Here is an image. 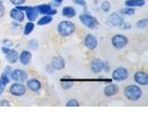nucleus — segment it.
<instances>
[{
    "label": "nucleus",
    "mask_w": 148,
    "mask_h": 139,
    "mask_svg": "<svg viewBox=\"0 0 148 139\" xmlns=\"http://www.w3.org/2000/svg\"><path fill=\"white\" fill-rule=\"evenodd\" d=\"M124 94L129 100L136 101L141 98L142 90L137 85H129L124 89Z\"/></svg>",
    "instance_id": "obj_1"
},
{
    "label": "nucleus",
    "mask_w": 148,
    "mask_h": 139,
    "mask_svg": "<svg viewBox=\"0 0 148 139\" xmlns=\"http://www.w3.org/2000/svg\"><path fill=\"white\" fill-rule=\"evenodd\" d=\"M75 31V25L71 21H61L58 25V32L62 36H69Z\"/></svg>",
    "instance_id": "obj_2"
},
{
    "label": "nucleus",
    "mask_w": 148,
    "mask_h": 139,
    "mask_svg": "<svg viewBox=\"0 0 148 139\" xmlns=\"http://www.w3.org/2000/svg\"><path fill=\"white\" fill-rule=\"evenodd\" d=\"M80 21L83 25L90 28V29H94L98 24V21H97L96 19L91 15H88V14H82V15H81Z\"/></svg>",
    "instance_id": "obj_3"
},
{
    "label": "nucleus",
    "mask_w": 148,
    "mask_h": 139,
    "mask_svg": "<svg viewBox=\"0 0 148 139\" xmlns=\"http://www.w3.org/2000/svg\"><path fill=\"white\" fill-rule=\"evenodd\" d=\"M128 44V38L126 36L122 34H117L113 36L112 38V45L115 48L117 49H121L127 45Z\"/></svg>",
    "instance_id": "obj_4"
},
{
    "label": "nucleus",
    "mask_w": 148,
    "mask_h": 139,
    "mask_svg": "<svg viewBox=\"0 0 148 139\" xmlns=\"http://www.w3.org/2000/svg\"><path fill=\"white\" fill-rule=\"evenodd\" d=\"M2 51L6 54V58L9 63H15L18 58V54L17 51L8 48V46L2 47Z\"/></svg>",
    "instance_id": "obj_5"
},
{
    "label": "nucleus",
    "mask_w": 148,
    "mask_h": 139,
    "mask_svg": "<svg viewBox=\"0 0 148 139\" xmlns=\"http://www.w3.org/2000/svg\"><path fill=\"white\" fill-rule=\"evenodd\" d=\"M9 92L12 96H23L26 93V87L22 85V83H13V85L9 87Z\"/></svg>",
    "instance_id": "obj_6"
},
{
    "label": "nucleus",
    "mask_w": 148,
    "mask_h": 139,
    "mask_svg": "<svg viewBox=\"0 0 148 139\" xmlns=\"http://www.w3.org/2000/svg\"><path fill=\"white\" fill-rule=\"evenodd\" d=\"M113 79L116 81H123L126 80L129 76V72L125 68H118L116 69L112 73Z\"/></svg>",
    "instance_id": "obj_7"
},
{
    "label": "nucleus",
    "mask_w": 148,
    "mask_h": 139,
    "mask_svg": "<svg viewBox=\"0 0 148 139\" xmlns=\"http://www.w3.org/2000/svg\"><path fill=\"white\" fill-rule=\"evenodd\" d=\"M37 11H39L41 14L43 15H49V16H52L55 15L57 13V10L54 8H52V7L50 5L47 4H44V5H39V6L36 7Z\"/></svg>",
    "instance_id": "obj_8"
},
{
    "label": "nucleus",
    "mask_w": 148,
    "mask_h": 139,
    "mask_svg": "<svg viewBox=\"0 0 148 139\" xmlns=\"http://www.w3.org/2000/svg\"><path fill=\"white\" fill-rule=\"evenodd\" d=\"M10 76L14 81L24 82L28 77V74L25 71H22V70H15V71L11 72Z\"/></svg>",
    "instance_id": "obj_9"
},
{
    "label": "nucleus",
    "mask_w": 148,
    "mask_h": 139,
    "mask_svg": "<svg viewBox=\"0 0 148 139\" xmlns=\"http://www.w3.org/2000/svg\"><path fill=\"white\" fill-rule=\"evenodd\" d=\"M84 45L87 48L91 50L95 49L97 46V39L94 34H87L84 39Z\"/></svg>",
    "instance_id": "obj_10"
},
{
    "label": "nucleus",
    "mask_w": 148,
    "mask_h": 139,
    "mask_svg": "<svg viewBox=\"0 0 148 139\" xmlns=\"http://www.w3.org/2000/svg\"><path fill=\"white\" fill-rule=\"evenodd\" d=\"M18 9H21V10H22V9H26L27 12V18L28 20L31 21H35L37 19V16H38V11H37L36 8H28V7H18Z\"/></svg>",
    "instance_id": "obj_11"
},
{
    "label": "nucleus",
    "mask_w": 148,
    "mask_h": 139,
    "mask_svg": "<svg viewBox=\"0 0 148 139\" xmlns=\"http://www.w3.org/2000/svg\"><path fill=\"white\" fill-rule=\"evenodd\" d=\"M91 69H92V72L98 73L105 69V62L102 61V60L99 58L94 59L91 63Z\"/></svg>",
    "instance_id": "obj_12"
},
{
    "label": "nucleus",
    "mask_w": 148,
    "mask_h": 139,
    "mask_svg": "<svg viewBox=\"0 0 148 139\" xmlns=\"http://www.w3.org/2000/svg\"><path fill=\"white\" fill-rule=\"evenodd\" d=\"M134 80L141 85H146L148 83V75L143 72H137L134 74Z\"/></svg>",
    "instance_id": "obj_13"
},
{
    "label": "nucleus",
    "mask_w": 148,
    "mask_h": 139,
    "mask_svg": "<svg viewBox=\"0 0 148 139\" xmlns=\"http://www.w3.org/2000/svg\"><path fill=\"white\" fill-rule=\"evenodd\" d=\"M51 67L54 70H62L65 68V60L61 57H55L51 61Z\"/></svg>",
    "instance_id": "obj_14"
},
{
    "label": "nucleus",
    "mask_w": 148,
    "mask_h": 139,
    "mask_svg": "<svg viewBox=\"0 0 148 139\" xmlns=\"http://www.w3.org/2000/svg\"><path fill=\"white\" fill-rule=\"evenodd\" d=\"M123 21V19L120 17L118 13L111 14V16L108 19V23L112 26H119V24Z\"/></svg>",
    "instance_id": "obj_15"
},
{
    "label": "nucleus",
    "mask_w": 148,
    "mask_h": 139,
    "mask_svg": "<svg viewBox=\"0 0 148 139\" xmlns=\"http://www.w3.org/2000/svg\"><path fill=\"white\" fill-rule=\"evenodd\" d=\"M10 17L17 21H22L24 20V14H23L22 10L17 8H13L10 11Z\"/></svg>",
    "instance_id": "obj_16"
},
{
    "label": "nucleus",
    "mask_w": 148,
    "mask_h": 139,
    "mask_svg": "<svg viewBox=\"0 0 148 139\" xmlns=\"http://www.w3.org/2000/svg\"><path fill=\"white\" fill-rule=\"evenodd\" d=\"M27 86L31 91L37 92L41 89L42 85H41V83L38 80H36V79H31V80L27 82Z\"/></svg>",
    "instance_id": "obj_17"
},
{
    "label": "nucleus",
    "mask_w": 148,
    "mask_h": 139,
    "mask_svg": "<svg viewBox=\"0 0 148 139\" xmlns=\"http://www.w3.org/2000/svg\"><path fill=\"white\" fill-rule=\"evenodd\" d=\"M119 92V86L117 85H108L105 88V95L108 96H112Z\"/></svg>",
    "instance_id": "obj_18"
},
{
    "label": "nucleus",
    "mask_w": 148,
    "mask_h": 139,
    "mask_svg": "<svg viewBox=\"0 0 148 139\" xmlns=\"http://www.w3.org/2000/svg\"><path fill=\"white\" fill-rule=\"evenodd\" d=\"M8 76L9 75H8L6 72H3L1 77H0V96L3 94V91L5 88H6V85L9 83Z\"/></svg>",
    "instance_id": "obj_19"
},
{
    "label": "nucleus",
    "mask_w": 148,
    "mask_h": 139,
    "mask_svg": "<svg viewBox=\"0 0 148 139\" xmlns=\"http://www.w3.org/2000/svg\"><path fill=\"white\" fill-rule=\"evenodd\" d=\"M20 59H21V62L23 65H28L30 63L31 59H32V54L29 52V51H22L21 53L20 56Z\"/></svg>",
    "instance_id": "obj_20"
},
{
    "label": "nucleus",
    "mask_w": 148,
    "mask_h": 139,
    "mask_svg": "<svg viewBox=\"0 0 148 139\" xmlns=\"http://www.w3.org/2000/svg\"><path fill=\"white\" fill-rule=\"evenodd\" d=\"M125 6L133 8V7H143L145 4V0H126L124 2Z\"/></svg>",
    "instance_id": "obj_21"
},
{
    "label": "nucleus",
    "mask_w": 148,
    "mask_h": 139,
    "mask_svg": "<svg viewBox=\"0 0 148 139\" xmlns=\"http://www.w3.org/2000/svg\"><path fill=\"white\" fill-rule=\"evenodd\" d=\"M62 14L67 18H72L76 15V11L72 7H65L62 9Z\"/></svg>",
    "instance_id": "obj_22"
},
{
    "label": "nucleus",
    "mask_w": 148,
    "mask_h": 139,
    "mask_svg": "<svg viewBox=\"0 0 148 139\" xmlns=\"http://www.w3.org/2000/svg\"><path fill=\"white\" fill-rule=\"evenodd\" d=\"M53 18L49 16V15H45L44 17H42L40 20L38 21V22H37V24L40 25V26H43V25H46L48 24V23H50L51 21H52Z\"/></svg>",
    "instance_id": "obj_23"
},
{
    "label": "nucleus",
    "mask_w": 148,
    "mask_h": 139,
    "mask_svg": "<svg viewBox=\"0 0 148 139\" xmlns=\"http://www.w3.org/2000/svg\"><path fill=\"white\" fill-rule=\"evenodd\" d=\"M61 85H62L63 89H69V88L72 87L73 83L71 82V80L65 78V79H62V80H61Z\"/></svg>",
    "instance_id": "obj_24"
},
{
    "label": "nucleus",
    "mask_w": 148,
    "mask_h": 139,
    "mask_svg": "<svg viewBox=\"0 0 148 139\" xmlns=\"http://www.w3.org/2000/svg\"><path fill=\"white\" fill-rule=\"evenodd\" d=\"M34 23H32V21L28 22L27 24L25 25V27H24V34H26V35L30 34L31 32L34 31Z\"/></svg>",
    "instance_id": "obj_25"
},
{
    "label": "nucleus",
    "mask_w": 148,
    "mask_h": 139,
    "mask_svg": "<svg viewBox=\"0 0 148 139\" xmlns=\"http://www.w3.org/2000/svg\"><path fill=\"white\" fill-rule=\"evenodd\" d=\"M147 24H148L147 19H143V20L137 21L136 26H137V28H139V29H143V28H146Z\"/></svg>",
    "instance_id": "obj_26"
},
{
    "label": "nucleus",
    "mask_w": 148,
    "mask_h": 139,
    "mask_svg": "<svg viewBox=\"0 0 148 139\" xmlns=\"http://www.w3.org/2000/svg\"><path fill=\"white\" fill-rule=\"evenodd\" d=\"M28 45H29V48H31L32 50H35V49H37V47H38V43H37L36 40L32 39L29 42Z\"/></svg>",
    "instance_id": "obj_27"
},
{
    "label": "nucleus",
    "mask_w": 148,
    "mask_h": 139,
    "mask_svg": "<svg viewBox=\"0 0 148 139\" xmlns=\"http://www.w3.org/2000/svg\"><path fill=\"white\" fill-rule=\"evenodd\" d=\"M121 13L123 14H126V15H133L135 13V10L132 8H124L121 10Z\"/></svg>",
    "instance_id": "obj_28"
},
{
    "label": "nucleus",
    "mask_w": 148,
    "mask_h": 139,
    "mask_svg": "<svg viewBox=\"0 0 148 139\" xmlns=\"http://www.w3.org/2000/svg\"><path fill=\"white\" fill-rule=\"evenodd\" d=\"M66 106H68V107H79L80 104H79V102L76 99H71L66 103Z\"/></svg>",
    "instance_id": "obj_29"
},
{
    "label": "nucleus",
    "mask_w": 148,
    "mask_h": 139,
    "mask_svg": "<svg viewBox=\"0 0 148 139\" xmlns=\"http://www.w3.org/2000/svg\"><path fill=\"white\" fill-rule=\"evenodd\" d=\"M102 9H103L105 12L109 11V9H110V4H109L108 1L103 2V4H102Z\"/></svg>",
    "instance_id": "obj_30"
},
{
    "label": "nucleus",
    "mask_w": 148,
    "mask_h": 139,
    "mask_svg": "<svg viewBox=\"0 0 148 139\" xmlns=\"http://www.w3.org/2000/svg\"><path fill=\"white\" fill-rule=\"evenodd\" d=\"M119 28H121V29H123V30H125V29H130V28H131V24H130L129 22H125V21H123L119 24Z\"/></svg>",
    "instance_id": "obj_31"
},
{
    "label": "nucleus",
    "mask_w": 148,
    "mask_h": 139,
    "mask_svg": "<svg viewBox=\"0 0 148 139\" xmlns=\"http://www.w3.org/2000/svg\"><path fill=\"white\" fill-rule=\"evenodd\" d=\"M11 2V4L16 5V6H20V5H22L25 2V0H9Z\"/></svg>",
    "instance_id": "obj_32"
},
{
    "label": "nucleus",
    "mask_w": 148,
    "mask_h": 139,
    "mask_svg": "<svg viewBox=\"0 0 148 139\" xmlns=\"http://www.w3.org/2000/svg\"><path fill=\"white\" fill-rule=\"evenodd\" d=\"M4 14H5V7H4L3 3L0 1V18L3 17Z\"/></svg>",
    "instance_id": "obj_33"
},
{
    "label": "nucleus",
    "mask_w": 148,
    "mask_h": 139,
    "mask_svg": "<svg viewBox=\"0 0 148 139\" xmlns=\"http://www.w3.org/2000/svg\"><path fill=\"white\" fill-rule=\"evenodd\" d=\"M0 106H2V107H4V106H9V102L8 101V100H1L0 101Z\"/></svg>",
    "instance_id": "obj_34"
},
{
    "label": "nucleus",
    "mask_w": 148,
    "mask_h": 139,
    "mask_svg": "<svg viewBox=\"0 0 148 139\" xmlns=\"http://www.w3.org/2000/svg\"><path fill=\"white\" fill-rule=\"evenodd\" d=\"M75 3L76 4H79V5H82V6H84L85 3L82 1V0H75Z\"/></svg>",
    "instance_id": "obj_35"
},
{
    "label": "nucleus",
    "mask_w": 148,
    "mask_h": 139,
    "mask_svg": "<svg viewBox=\"0 0 148 139\" xmlns=\"http://www.w3.org/2000/svg\"><path fill=\"white\" fill-rule=\"evenodd\" d=\"M4 44H5V45H12L11 42L7 41V40H4Z\"/></svg>",
    "instance_id": "obj_36"
},
{
    "label": "nucleus",
    "mask_w": 148,
    "mask_h": 139,
    "mask_svg": "<svg viewBox=\"0 0 148 139\" xmlns=\"http://www.w3.org/2000/svg\"><path fill=\"white\" fill-rule=\"evenodd\" d=\"M54 1H55V2H57V3H58V4H60V3H61V2L63 1V0H54Z\"/></svg>",
    "instance_id": "obj_37"
}]
</instances>
